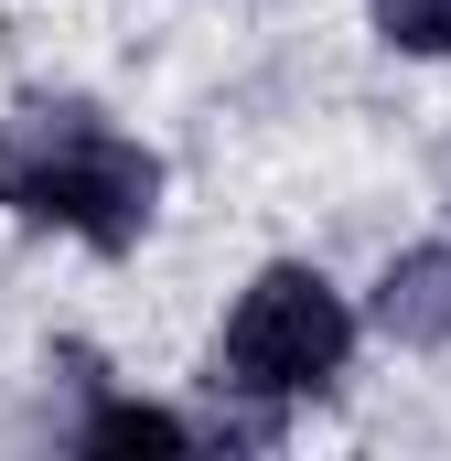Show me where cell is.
<instances>
[{
  "label": "cell",
  "instance_id": "1",
  "mask_svg": "<svg viewBox=\"0 0 451 461\" xmlns=\"http://www.w3.org/2000/svg\"><path fill=\"white\" fill-rule=\"evenodd\" d=\"M0 204L76 236V247H97V258H118L161 215V161L87 97H32L0 129Z\"/></svg>",
  "mask_w": 451,
  "mask_h": 461
},
{
  "label": "cell",
  "instance_id": "2",
  "mask_svg": "<svg viewBox=\"0 0 451 461\" xmlns=\"http://www.w3.org/2000/svg\"><path fill=\"white\" fill-rule=\"evenodd\" d=\"M354 354V301H344L323 268L280 258L247 279V301L226 312L216 344V386L226 397H258V408H290V397H323Z\"/></svg>",
  "mask_w": 451,
  "mask_h": 461
},
{
  "label": "cell",
  "instance_id": "3",
  "mask_svg": "<svg viewBox=\"0 0 451 461\" xmlns=\"http://www.w3.org/2000/svg\"><path fill=\"white\" fill-rule=\"evenodd\" d=\"M376 333L409 354L451 344V247H398L387 279H376Z\"/></svg>",
  "mask_w": 451,
  "mask_h": 461
},
{
  "label": "cell",
  "instance_id": "4",
  "mask_svg": "<svg viewBox=\"0 0 451 461\" xmlns=\"http://www.w3.org/2000/svg\"><path fill=\"white\" fill-rule=\"evenodd\" d=\"M205 429L194 419H172V408H151V397H108L87 429H76V451H194Z\"/></svg>",
  "mask_w": 451,
  "mask_h": 461
},
{
  "label": "cell",
  "instance_id": "5",
  "mask_svg": "<svg viewBox=\"0 0 451 461\" xmlns=\"http://www.w3.org/2000/svg\"><path fill=\"white\" fill-rule=\"evenodd\" d=\"M387 54H451V0H365Z\"/></svg>",
  "mask_w": 451,
  "mask_h": 461
}]
</instances>
